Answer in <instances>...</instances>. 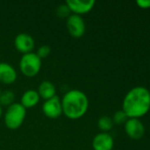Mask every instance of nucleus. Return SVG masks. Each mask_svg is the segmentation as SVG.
<instances>
[{"label":"nucleus","mask_w":150,"mask_h":150,"mask_svg":"<svg viewBox=\"0 0 150 150\" xmlns=\"http://www.w3.org/2000/svg\"><path fill=\"white\" fill-rule=\"evenodd\" d=\"M150 109V91L143 86L130 90L123 100L122 111L128 118L139 119L148 113Z\"/></svg>","instance_id":"obj_1"},{"label":"nucleus","mask_w":150,"mask_h":150,"mask_svg":"<svg viewBox=\"0 0 150 150\" xmlns=\"http://www.w3.org/2000/svg\"><path fill=\"white\" fill-rule=\"evenodd\" d=\"M88 104L87 95L80 90L67 91L61 100L63 113L71 120H77L84 116L88 109Z\"/></svg>","instance_id":"obj_2"},{"label":"nucleus","mask_w":150,"mask_h":150,"mask_svg":"<svg viewBox=\"0 0 150 150\" xmlns=\"http://www.w3.org/2000/svg\"><path fill=\"white\" fill-rule=\"evenodd\" d=\"M26 118V108L20 103H13L8 106L4 113V124L7 128L14 130L19 128Z\"/></svg>","instance_id":"obj_3"},{"label":"nucleus","mask_w":150,"mask_h":150,"mask_svg":"<svg viewBox=\"0 0 150 150\" xmlns=\"http://www.w3.org/2000/svg\"><path fill=\"white\" fill-rule=\"evenodd\" d=\"M42 67V59L36 53L24 54L19 61V69L27 76L32 77L37 75Z\"/></svg>","instance_id":"obj_4"},{"label":"nucleus","mask_w":150,"mask_h":150,"mask_svg":"<svg viewBox=\"0 0 150 150\" xmlns=\"http://www.w3.org/2000/svg\"><path fill=\"white\" fill-rule=\"evenodd\" d=\"M66 27L69 33L74 38H80L86 32V24L83 18L78 14H71L66 20Z\"/></svg>","instance_id":"obj_5"},{"label":"nucleus","mask_w":150,"mask_h":150,"mask_svg":"<svg viewBox=\"0 0 150 150\" xmlns=\"http://www.w3.org/2000/svg\"><path fill=\"white\" fill-rule=\"evenodd\" d=\"M42 112L45 116L50 119H57L62 113V105L61 100L58 96H54L53 98L45 100L42 105Z\"/></svg>","instance_id":"obj_6"},{"label":"nucleus","mask_w":150,"mask_h":150,"mask_svg":"<svg viewBox=\"0 0 150 150\" xmlns=\"http://www.w3.org/2000/svg\"><path fill=\"white\" fill-rule=\"evenodd\" d=\"M125 131L131 139L139 140L143 136L145 127L139 119L129 118L125 123Z\"/></svg>","instance_id":"obj_7"},{"label":"nucleus","mask_w":150,"mask_h":150,"mask_svg":"<svg viewBox=\"0 0 150 150\" xmlns=\"http://www.w3.org/2000/svg\"><path fill=\"white\" fill-rule=\"evenodd\" d=\"M14 46L20 53H31L34 47V40L29 33H20L15 37Z\"/></svg>","instance_id":"obj_8"},{"label":"nucleus","mask_w":150,"mask_h":150,"mask_svg":"<svg viewBox=\"0 0 150 150\" xmlns=\"http://www.w3.org/2000/svg\"><path fill=\"white\" fill-rule=\"evenodd\" d=\"M71 12L74 14H84L90 11L95 6V0H68L65 2Z\"/></svg>","instance_id":"obj_9"},{"label":"nucleus","mask_w":150,"mask_h":150,"mask_svg":"<svg viewBox=\"0 0 150 150\" xmlns=\"http://www.w3.org/2000/svg\"><path fill=\"white\" fill-rule=\"evenodd\" d=\"M113 145L114 141L112 136L104 132L97 134L92 142L94 150H111L113 149Z\"/></svg>","instance_id":"obj_10"},{"label":"nucleus","mask_w":150,"mask_h":150,"mask_svg":"<svg viewBox=\"0 0 150 150\" xmlns=\"http://www.w3.org/2000/svg\"><path fill=\"white\" fill-rule=\"evenodd\" d=\"M17 79V72L15 69L6 62H0V82L10 84Z\"/></svg>","instance_id":"obj_11"},{"label":"nucleus","mask_w":150,"mask_h":150,"mask_svg":"<svg viewBox=\"0 0 150 150\" xmlns=\"http://www.w3.org/2000/svg\"><path fill=\"white\" fill-rule=\"evenodd\" d=\"M40 100V96L38 92L34 90H27L26 91L20 98V104L27 109L32 108L38 104Z\"/></svg>","instance_id":"obj_12"},{"label":"nucleus","mask_w":150,"mask_h":150,"mask_svg":"<svg viewBox=\"0 0 150 150\" xmlns=\"http://www.w3.org/2000/svg\"><path fill=\"white\" fill-rule=\"evenodd\" d=\"M37 92L40 98H43L44 100H47L56 96V87L51 82L43 81L40 83Z\"/></svg>","instance_id":"obj_13"},{"label":"nucleus","mask_w":150,"mask_h":150,"mask_svg":"<svg viewBox=\"0 0 150 150\" xmlns=\"http://www.w3.org/2000/svg\"><path fill=\"white\" fill-rule=\"evenodd\" d=\"M14 98H15V95L13 91L10 90L4 91L0 94V105L10 106L11 105L13 104Z\"/></svg>","instance_id":"obj_14"},{"label":"nucleus","mask_w":150,"mask_h":150,"mask_svg":"<svg viewBox=\"0 0 150 150\" xmlns=\"http://www.w3.org/2000/svg\"><path fill=\"white\" fill-rule=\"evenodd\" d=\"M113 124L114 123H113L112 119L109 116H103L97 121L98 127L104 133H107L108 131H110L112 128Z\"/></svg>","instance_id":"obj_15"},{"label":"nucleus","mask_w":150,"mask_h":150,"mask_svg":"<svg viewBox=\"0 0 150 150\" xmlns=\"http://www.w3.org/2000/svg\"><path fill=\"white\" fill-rule=\"evenodd\" d=\"M56 14L59 18H68L71 15V11H70L69 7L67 6V4L65 3L57 7Z\"/></svg>","instance_id":"obj_16"},{"label":"nucleus","mask_w":150,"mask_h":150,"mask_svg":"<svg viewBox=\"0 0 150 150\" xmlns=\"http://www.w3.org/2000/svg\"><path fill=\"white\" fill-rule=\"evenodd\" d=\"M129 118L126 116V114L121 110V111H118L113 118H112V120H113V123H116V124H123V123H126V121L128 120Z\"/></svg>","instance_id":"obj_17"},{"label":"nucleus","mask_w":150,"mask_h":150,"mask_svg":"<svg viewBox=\"0 0 150 150\" xmlns=\"http://www.w3.org/2000/svg\"><path fill=\"white\" fill-rule=\"evenodd\" d=\"M50 51H51V49H50V46H48V45H42V46H41L38 48L36 54L39 56L40 59H42V58H46L50 54Z\"/></svg>","instance_id":"obj_18"},{"label":"nucleus","mask_w":150,"mask_h":150,"mask_svg":"<svg viewBox=\"0 0 150 150\" xmlns=\"http://www.w3.org/2000/svg\"><path fill=\"white\" fill-rule=\"evenodd\" d=\"M136 4L139 7H141L142 9L150 8V0H137Z\"/></svg>","instance_id":"obj_19"},{"label":"nucleus","mask_w":150,"mask_h":150,"mask_svg":"<svg viewBox=\"0 0 150 150\" xmlns=\"http://www.w3.org/2000/svg\"><path fill=\"white\" fill-rule=\"evenodd\" d=\"M2 113H3V110H2V106L0 105V118L2 116Z\"/></svg>","instance_id":"obj_20"},{"label":"nucleus","mask_w":150,"mask_h":150,"mask_svg":"<svg viewBox=\"0 0 150 150\" xmlns=\"http://www.w3.org/2000/svg\"><path fill=\"white\" fill-rule=\"evenodd\" d=\"M1 92H2V91H1V89H0V94H1Z\"/></svg>","instance_id":"obj_21"}]
</instances>
